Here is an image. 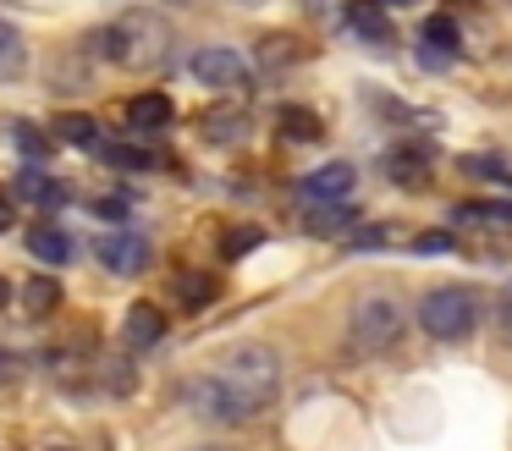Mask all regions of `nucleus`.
Masks as SVG:
<instances>
[{"label":"nucleus","mask_w":512,"mask_h":451,"mask_svg":"<svg viewBox=\"0 0 512 451\" xmlns=\"http://www.w3.org/2000/svg\"><path fill=\"white\" fill-rule=\"evenodd\" d=\"M281 385V358L265 347V341H248V347L226 352L221 369L210 380H193V407H199L210 424H248L270 407Z\"/></svg>","instance_id":"1"},{"label":"nucleus","mask_w":512,"mask_h":451,"mask_svg":"<svg viewBox=\"0 0 512 451\" xmlns=\"http://www.w3.org/2000/svg\"><path fill=\"white\" fill-rule=\"evenodd\" d=\"M100 50L111 55L116 66H127V72H155L171 55V28L155 11H127V17H116L111 28L100 33Z\"/></svg>","instance_id":"2"},{"label":"nucleus","mask_w":512,"mask_h":451,"mask_svg":"<svg viewBox=\"0 0 512 451\" xmlns=\"http://www.w3.org/2000/svg\"><path fill=\"white\" fill-rule=\"evenodd\" d=\"M397 336H402V303L397 297H386V292H369V297H358L353 303V314H347V341H353V352H386V347H397Z\"/></svg>","instance_id":"3"},{"label":"nucleus","mask_w":512,"mask_h":451,"mask_svg":"<svg viewBox=\"0 0 512 451\" xmlns=\"http://www.w3.org/2000/svg\"><path fill=\"white\" fill-rule=\"evenodd\" d=\"M474 319H479V297L468 292V286H435L419 303V325L430 330L435 341H463L468 330H474Z\"/></svg>","instance_id":"4"},{"label":"nucleus","mask_w":512,"mask_h":451,"mask_svg":"<svg viewBox=\"0 0 512 451\" xmlns=\"http://www.w3.org/2000/svg\"><path fill=\"white\" fill-rule=\"evenodd\" d=\"M100 264L111 275H144L149 270V242L133 237V231H116V237H100Z\"/></svg>","instance_id":"5"},{"label":"nucleus","mask_w":512,"mask_h":451,"mask_svg":"<svg viewBox=\"0 0 512 451\" xmlns=\"http://www.w3.org/2000/svg\"><path fill=\"white\" fill-rule=\"evenodd\" d=\"M188 66H193V77H199L204 88H237V83H243V72H248L243 55H237V50H221V44L199 50Z\"/></svg>","instance_id":"6"},{"label":"nucleus","mask_w":512,"mask_h":451,"mask_svg":"<svg viewBox=\"0 0 512 451\" xmlns=\"http://www.w3.org/2000/svg\"><path fill=\"white\" fill-rule=\"evenodd\" d=\"M122 336H127V347H160L166 341V314H160V303H133L127 308V319H122Z\"/></svg>","instance_id":"7"},{"label":"nucleus","mask_w":512,"mask_h":451,"mask_svg":"<svg viewBox=\"0 0 512 451\" xmlns=\"http://www.w3.org/2000/svg\"><path fill=\"white\" fill-rule=\"evenodd\" d=\"M353 187H358V171H353V165H342V160H336V165H320V171L303 176V193H309V198H325V204H342Z\"/></svg>","instance_id":"8"},{"label":"nucleus","mask_w":512,"mask_h":451,"mask_svg":"<svg viewBox=\"0 0 512 451\" xmlns=\"http://www.w3.org/2000/svg\"><path fill=\"white\" fill-rule=\"evenodd\" d=\"M347 28H353L358 39H369V44L391 39V17L380 11V0H353V6H347Z\"/></svg>","instance_id":"9"},{"label":"nucleus","mask_w":512,"mask_h":451,"mask_svg":"<svg viewBox=\"0 0 512 451\" xmlns=\"http://www.w3.org/2000/svg\"><path fill=\"white\" fill-rule=\"evenodd\" d=\"M28 253L45 264H67L72 259V237L61 226H50V220H39V226H28Z\"/></svg>","instance_id":"10"},{"label":"nucleus","mask_w":512,"mask_h":451,"mask_svg":"<svg viewBox=\"0 0 512 451\" xmlns=\"http://www.w3.org/2000/svg\"><path fill=\"white\" fill-rule=\"evenodd\" d=\"M171 116H177V105H171L166 94H138L133 105H127V121H133L138 132H160Z\"/></svg>","instance_id":"11"},{"label":"nucleus","mask_w":512,"mask_h":451,"mask_svg":"<svg viewBox=\"0 0 512 451\" xmlns=\"http://www.w3.org/2000/svg\"><path fill=\"white\" fill-rule=\"evenodd\" d=\"M243 127H248V116H243L237 105H215V110H204V116H199V132H204L210 143H232Z\"/></svg>","instance_id":"12"},{"label":"nucleus","mask_w":512,"mask_h":451,"mask_svg":"<svg viewBox=\"0 0 512 451\" xmlns=\"http://www.w3.org/2000/svg\"><path fill=\"white\" fill-rule=\"evenodd\" d=\"M23 66H28V44H23V33H17L12 22L0 17V83H17V77H23Z\"/></svg>","instance_id":"13"},{"label":"nucleus","mask_w":512,"mask_h":451,"mask_svg":"<svg viewBox=\"0 0 512 451\" xmlns=\"http://www.w3.org/2000/svg\"><path fill=\"white\" fill-rule=\"evenodd\" d=\"M56 303H61V281H56V275H28V281H23V308H28V314L45 319V314H56Z\"/></svg>","instance_id":"14"},{"label":"nucleus","mask_w":512,"mask_h":451,"mask_svg":"<svg viewBox=\"0 0 512 451\" xmlns=\"http://www.w3.org/2000/svg\"><path fill=\"white\" fill-rule=\"evenodd\" d=\"M386 171H391V182H397V187H424V182H430V160L413 154V149L386 154Z\"/></svg>","instance_id":"15"},{"label":"nucleus","mask_w":512,"mask_h":451,"mask_svg":"<svg viewBox=\"0 0 512 451\" xmlns=\"http://www.w3.org/2000/svg\"><path fill=\"white\" fill-rule=\"evenodd\" d=\"M320 116H314V110H303V105H287L281 110V138H298V143H314L320 138Z\"/></svg>","instance_id":"16"},{"label":"nucleus","mask_w":512,"mask_h":451,"mask_svg":"<svg viewBox=\"0 0 512 451\" xmlns=\"http://www.w3.org/2000/svg\"><path fill=\"white\" fill-rule=\"evenodd\" d=\"M17 193H23L28 204H61V187L50 182L45 171H23V176H17Z\"/></svg>","instance_id":"17"},{"label":"nucleus","mask_w":512,"mask_h":451,"mask_svg":"<svg viewBox=\"0 0 512 451\" xmlns=\"http://www.w3.org/2000/svg\"><path fill=\"white\" fill-rule=\"evenodd\" d=\"M56 138H61V143H78V149H89L100 132H94V116H78V110H72V116H56Z\"/></svg>","instance_id":"18"},{"label":"nucleus","mask_w":512,"mask_h":451,"mask_svg":"<svg viewBox=\"0 0 512 451\" xmlns=\"http://www.w3.org/2000/svg\"><path fill=\"white\" fill-rule=\"evenodd\" d=\"M419 39H424V50L452 55V50H457V22H452V17H430V22H424V33H419Z\"/></svg>","instance_id":"19"},{"label":"nucleus","mask_w":512,"mask_h":451,"mask_svg":"<svg viewBox=\"0 0 512 451\" xmlns=\"http://www.w3.org/2000/svg\"><path fill=\"white\" fill-rule=\"evenodd\" d=\"M259 242H265V231H259V226H232L221 237V259H243V253L259 248Z\"/></svg>","instance_id":"20"},{"label":"nucleus","mask_w":512,"mask_h":451,"mask_svg":"<svg viewBox=\"0 0 512 451\" xmlns=\"http://www.w3.org/2000/svg\"><path fill=\"white\" fill-rule=\"evenodd\" d=\"M177 292L188 297V308H204L215 292H221V281H215V275H177Z\"/></svg>","instance_id":"21"},{"label":"nucleus","mask_w":512,"mask_h":451,"mask_svg":"<svg viewBox=\"0 0 512 451\" xmlns=\"http://www.w3.org/2000/svg\"><path fill=\"white\" fill-rule=\"evenodd\" d=\"M353 220H358V209H353V204H325L320 215L309 220V226H314V231H325V237H331V231H347V226H353Z\"/></svg>","instance_id":"22"},{"label":"nucleus","mask_w":512,"mask_h":451,"mask_svg":"<svg viewBox=\"0 0 512 451\" xmlns=\"http://www.w3.org/2000/svg\"><path fill=\"white\" fill-rule=\"evenodd\" d=\"M12 138H17V149H23V154H34V160H45V154H50V138L34 127V121H17V127H12Z\"/></svg>","instance_id":"23"},{"label":"nucleus","mask_w":512,"mask_h":451,"mask_svg":"<svg viewBox=\"0 0 512 451\" xmlns=\"http://www.w3.org/2000/svg\"><path fill=\"white\" fill-rule=\"evenodd\" d=\"M105 160H111V165H127V171H149V165H155V154L133 149V143H111V149H105Z\"/></svg>","instance_id":"24"},{"label":"nucleus","mask_w":512,"mask_h":451,"mask_svg":"<svg viewBox=\"0 0 512 451\" xmlns=\"http://www.w3.org/2000/svg\"><path fill=\"white\" fill-rule=\"evenodd\" d=\"M457 220H501V226H512V204H463Z\"/></svg>","instance_id":"25"},{"label":"nucleus","mask_w":512,"mask_h":451,"mask_svg":"<svg viewBox=\"0 0 512 451\" xmlns=\"http://www.w3.org/2000/svg\"><path fill=\"white\" fill-rule=\"evenodd\" d=\"M28 374V358H17L12 347H0V385H17Z\"/></svg>","instance_id":"26"},{"label":"nucleus","mask_w":512,"mask_h":451,"mask_svg":"<svg viewBox=\"0 0 512 451\" xmlns=\"http://www.w3.org/2000/svg\"><path fill=\"white\" fill-rule=\"evenodd\" d=\"M105 380L116 385V396H133V369H127V363H111V369H105Z\"/></svg>","instance_id":"27"},{"label":"nucleus","mask_w":512,"mask_h":451,"mask_svg":"<svg viewBox=\"0 0 512 451\" xmlns=\"http://www.w3.org/2000/svg\"><path fill=\"white\" fill-rule=\"evenodd\" d=\"M259 55H265V61H287V55H298V50H292V44H281V33H270V39L259 44Z\"/></svg>","instance_id":"28"},{"label":"nucleus","mask_w":512,"mask_h":451,"mask_svg":"<svg viewBox=\"0 0 512 451\" xmlns=\"http://www.w3.org/2000/svg\"><path fill=\"white\" fill-rule=\"evenodd\" d=\"M441 248H452L446 231H424V237H419V253H441Z\"/></svg>","instance_id":"29"},{"label":"nucleus","mask_w":512,"mask_h":451,"mask_svg":"<svg viewBox=\"0 0 512 451\" xmlns=\"http://www.w3.org/2000/svg\"><path fill=\"white\" fill-rule=\"evenodd\" d=\"M94 209H100L105 220H122V215H127V204H122V198H94Z\"/></svg>","instance_id":"30"},{"label":"nucleus","mask_w":512,"mask_h":451,"mask_svg":"<svg viewBox=\"0 0 512 451\" xmlns=\"http://www.w3.org/2000/svg\"><path fill=\"white\" fill-rule=\"evenodd\" d=\"M353 242H358V248H380V242H386V226H364Z\"/></svg>","instance_id":"31"},{"label":"nucleus","mask_w":512,"mask_h":451,"mask_svg":"<svg viewBox=\"0 0 512 451\" xmlns=\"http://www.w3.org/2000/svg\"><path fill=\"white\" fill-rule=\"evenodd\" d=\"M188 451H232V446H215V440H199V446H188Z\"/></svg>","instance_id":"32"},{"label":"nucleus","mask_w":512,"mask_h":451,"mask_svg":"<svg viewBox=\"0 0 512 451\" xmlns=\"http://www.w3.org/2000/svg\"><path fill=\"white\" fill-rule=\"evenodd\" d=\"M12 226V209H6V198H0V231Z\"/></svg>","instance_id":"33"},{"label":"nucleus","mask_w":512,"mask_h":451,"mask_svg":"<svg viewBox=\"0 0 512 451\" xmlns=\"http://www.w3.org/2000/svg\"><path fill=\"white\" fill-rule=\"evenodd\" d=\"M6 297H12V286H6V281H0V303H6Z\"/></svg>","instance_id":"34"},{"label":"nucleus","mask_w":512,"mask_h":451,"mask_svg":"<svg viewBox=\"0 0 512 451\" xmlns=\"http://www.w3.org/2000/svg\"><path fill=\"white\" fill-rule=\"evenodd\" d=\"M171 6H193V0H171Z\"/></svg>","instance_id":"35"},{"label":"nucleus","mask_w":512,"mask_h":451,"mask_svg":"<svg viewBox=\"0 0 512 451\" xmlns=\"http://www.w3.org/2000/svg\"><path fill=\"white\" fill-rule=\"evenodd\" d=\"M507 336H512V314H507Z\"/></svg>","instance_id":"36"},{"label":"nucleus","mask_w":512,"mask_h":451,"mask_svg":"<svg viewBox=\"0 0 512 451\" xmlns=\"http://www.w3.org/2000/svg\"><path fill=\"white\" fill-rule=\"evenodd\" d=\"M397 6H402V0H397Z\"/></svg>","instance_id":"37"}]
</instances>
